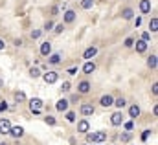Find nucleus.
<instances>
[{"mask_svg": "<svg viewBox=\"0 0 158 145\" xmlns=\"http://www.w3.org/2000/svg\"><path fill=\"white\" fill-rule=\"evenodd\" d=\"M105 140H107V132H105V130L86 132V142H88V143H103Z\"/></svg>", "mask_w": 158, "mask_h": 145, "instance_id": "1", "label": "nucleus"}, {"mask_svg": "<svg viewBox=\"0 0 158 145\" xmlns=\"http://www.w3.org/2000/svg\"><path fill=\"white\" fill-rule=\"evenodd\" d=\"M42 107H44V103H42L40 97H33V99H30V110H31L33 114H40Z\"/></svg>", "mask_w": 158, "mask_h": 145, "instance_id": "2", "label": "nucleus"}, {"mask_svg": "<svg viewBox=\"0 0 158 145\" xmlns=\"http://www.w3.org/2000/svg\"><path fill=\"white\" fill-rule=\"evenodd\" d=\"M76 17H77V13H76L74 9H68V11H64V17H63V24H72V22L76 20Z\"/></svg>", "mask_w": 158, "mask_h": 145, "instance_id": "3", "label": "nucleus"}, {"mask_svg": "<svg viewBox=\"0 0 158 145\" xmlns=\"http://www.w3.org/2000/svg\"><path fill=\"white\" fill-rule=\"evenodd\" d=\"M42 79H44L46 85H53V83H57L59 75H57V72H46L44 75H42Z\"/></svg>", "mask_w": 158, "mask_h": 145, "instance_id": "4", "label": "nucleus"}, {"mask_svg": "<svg viewBox=\"0 0 158 145\" xmlns=\"http://www.w3.org/2000/svg\"><path fill=\"white\" fill-rule=\"evenodd\" d=\"M79 110H81V114H83V116H92V114L96 112V107H94L92 103H83Z\"/></svg>", "mask_w": 158, "mask_h": 145, "instance_id": "5", "label": "nucleus"}, {"mask_svg": "<svg viewBox=\"0 0 158 145\" xmlns=\"http://www.w3.org/2000/svg\"><path fill=\"white\" fill-rule=\"evenodd\" d=\"M90 130V123H88V119H81L77 123V132H81V134H86Z\"/></svg>", "mask_w": 158, "mask_h": 145, "instance_id": "6", "label": "nucleus"}, {"mask_svg": "<svg viewBox=\"0 0 158 145\" xmlns=\"http://www.w3.org/2000/svg\"><path fill=\"white\" fill-rule=\"evenodd\" d=\"M110 123H112L114 127L123 125V114H121V112H114V114L110 116Z\"/></svg>", "mask_w": 158, "mask_h": 145, "instance_id": "7", "label": "nucleus"}, {"mask_svg": "<svg viewBox=\"0 0 158 145\" xmlns=\"http://www.w3.org/2000/svg\"><path fill=\"white\" fill-rule=\"evenodd\" d=\"M96 53H98V48H96V46H88V48L85 50V53H83V57H85L86 61H90L92 57H96Z\"/></svg>", "mask_w": 158, "mask_h": 145, "instance_id": "8", "label": "nucleus"}, {"mask_svg": "<svg viewBox=\"0 0 158 145\" xmlns=\"http://www.w3.org/2000/svg\"><path fill=\"white\" fill-rule=\"evenodd\" d=\"M99 103H101V107H105V109H107V107H112V105H114V97L109 96V94H107V96H101Z\"/></svg>", "mask_w": 158, "mask_h": 145, "instance_id": "9", "label": "nucleus"}, {"mask_svg": "<svg viewBox=\"0 0 158 145\" xmlns=\"http://www.w3.org/2000/svg\"><path fill=\"white\" fill-rule=\"evenodd\" d=\"M9 129H11V123H9V119L2 118V119H0V132H2V134H9Z\"/></svg>", "mask_w": 158, "mask_h": 145, "instance_id": "10", "label": "nucleus"}, {"mask_svg": "<svg viewBox=\"0 0 158 145\" xmlns=\"http://www.w3.org/2000/svg\"><path fill=\"white\" fill-rule=\"evenodd\" d=\"M90 86H92V85H90L88 81H81L77 85V92L79 94H88V92H90Z\"/></svg>", "mask_w": 158, "mask_h": 145, "instance_id": "11", "label": "nucleus"}, {"mask_svg": "<svg viewBox=\"0 0 158 145\" xmlns=\"http://www.w3.org/2000/svg\"><path fill=\"white\" fill-rule=\"evenodd\" d=\"M9 134H11L13 138H22V136H24V129L19 127V125H17V127H11V129H9Z\"/></svg>", "mask_w": 158, "mask_h": 145, "instance_id": "12", "label": "nucleus"}, {"mask_svg": "<svg viewBox=\"0 0 158 145\" xmlns=\"http://www.w3.org/2000/svg\"><path fill=\"white\" fill-rule=\"evenodd\" d=\"M134 48H136V52H138V53H143V52L147 50V42H145V40H142V39H140V40H134Z\"/></svg>", "mask_w": 158, "mask_h": 145, "instance_id": "13", "label": "nucleus"}, {"mask_svg": "<svg viewBox=\"0 0 158 145\" xmlns=\"http://www.w3.org/2000/svg\"><path fill=\"white\" fill-rule=\"evenodd\" d=\"M50 53H52V44L50 42H42L40 44V55L42 57H48Z\"/></svg>", "mask_w": 158, "mask_h": 145, "instance_id": "14", "label": "nucleus"}, {"mask_svg": "<svg viewBox=\"0 0 158 145\" xmlns=\"http://www.w3.org/2000/svg\"><path fill=\"white\" fill-rule=\"evenodd\" d=\"M94 72H96V64H94L92 61H86V63L83 64V73H88V75H90V73H94Z\"/></svg>", "mask_w": 158, "mask_h": 145, "instance_id": "15", "label": "nucleus"}, {"mask_svg": "<svg viewBox=\"0 0 158 145\" xmlns=\"http://www.w3.org/2000/svg\"><path fill=\"white\" fill-rule=\"evenodd\" d=\"M140 114H142V110H140V107H138V105H131V107H129V116H131L132 119H136Z\"/></svg>", "mask_w": 158, "mask_h": 145, "instance_id": "16", "label": "nucleus"}, {"mask_svg": "<svg viewBox=\"0 0 158 145\" xmlns=\"http://www.w3.org/2000/svg\"><path fill=\"white\" fill-rule=\"evenodd\" d=\"M140 11L142 13H151V0H140Z\"/></svg>", "mask_w": 158, "mask_h": 145, "instance_id": "17", "label": "nucleus"}, {"mask_svg": "<svg viewBox=\"0 0 158 145\" xmlns=\"http://www.w3.org/2000/svg\"><path fill=\"white\" fill-rule=\"evenodd\" d=\"M55 109L59 110V112H66L68 110V99H61V101H57V105H55Z\"/></svg>", "mask_w": 158, "mask_h": 145, "instance_id": "18", "label": "nucleus"}, {"mask_svg": "<svg viewBox=\"0 0 158 145\" xmlns=\"http://www.w3.org/2000/svg\"><path fill=\"white\" fill-rule=\"evenodd\" d=\"M121 17H123L125 20H131V19H134V11H132L131 7H125V9L121 11Z\"/></svg>", "mask_w": 158, "mask_h": 145, "instance_id": "19", "label": "nucleus"}, {"mask_svg": "<svg viewBox=\"0 0 158 145\" xmlns=\"http://www.w3.org/2000/svg\"><path fill=\"white\" fill-rule=\"evenodd\" d=\"M48 57H50V59H48L50 64H59V63H61V53H50Z\"/></svg>", "mask_w": 158, "mask_h": 145, "instance_id": "20", "label": "nucleus"}, {"mask_svg": "<svg viewBox=\"0 0 158 145\" xmlns=\"http://www.w3.org/2000/svg\"><path fill=\"white\" fill-rule=\"evenodd\" d=\"M147 66H149L151 70H155V68L158 66V59H156V55H155V53H153V55L147 59Z\"/></svg>", "mask_w": 158, "mask_h": 145, "instance_id": "21", "label": "nucleus"}, {"mask_svg": "<svg viewBox=\"0 0 158 145\" xmlns=\"http://www.w3.org/2000/svg\"><path fill=\"white\" fill-rule=\"evenodd\" d=\"M131 140H132V134H131L129 130L123 132V134H119V142H121V143H129Z\"/></svg>", "mask_w": 158, "mask_h": 145, "instance_id": "22", "label": "nucleus"}, {"mask_svg": "<svg viewBox=\"0 0 158 145\" xmlns=\"http://www.w3.org/2000/svg\"><path fill=\"white\" fill-rule=\"evenodd\" d=\"M149 30H151L153 33H156V30H158V19L156 17H153V19L149 20Z\"/></svg>", "mask_w": 158, "mask_h": 145, "instance_id": "23", "label": "nucleus"}, {"mask_svg": "<svg viewBox=\"0 0 158 145\" xmlns=\"http://www.w3.org/2000/svg\"><path fill=\"white\" fill-rule=\"evenodd\" d=\"M15 101H17V103H22V101H26V94H24L22 90L15 92Z\"/></svg>", "mask_w": 158, "mask_h": 145, "instance_id": "24", "label": "nucleus"}, {"mask_svg": "<svg viewBox=\"0 0 158 145\" xmlns=\"http://www.w3.org/2000/svg\"><path fill=\"white\" fill-rule=\"evenodd\" d=\"M114 105H116L118 109H123V107L127 105V101H125V97H118V99H114Z\"/></svg>", "mask_w": 158, "mask_h": 145, "instance_id": "25", "label": "nucleus"}, {"mask_svg": "<svg viewBox=\"0 0 158 145\" xmlns=\"http://www.w3.org/2000/svg\"><path fill=\"white\" fill-rule=\"evenodd\" d=\"M94 6V0H81V7L83 9H90Z\"/></svg>", "mask_w": 158, "mask_h": 145, "instance_id": "26", "label": "nucleus"}, {"mask_svg": "<svg viewBox=\"0 0 158 145\" xmlns=\"http://www.w3.org/2000/svg\"><path fill=\"white\" fill-rule=\"evenodd\" d=\"M66 119H68L70 123H74V121H76V112H72V110H68V112H66Z\"/></svg>", "mask_w": 158, "mask_h": 145, "instance_id": "27", "label": "nucleus"}, {"mask_svg": "<svg viewBox=\"0 0 158 145\" xmlns=\"http://www.w3.org/2000/svg\"><path fill=\"white\" fill-rule=\"evenodd\" d=\"M61 90H63V92H70V90H72V85H70L68 81H64L63 86H61Z\"/></svg>", "mask_w": 158, "mask_h": 145, "instance_id": "28", "label": "nucleus"}, {"mask_svg": "<svg viewBox=\"0 0 158 145\" xmlns=\"http://www.w3.org/2000/svg\"><path fill=\"white\" fill-rule=\"evenodd\" d=\"M30 75L35 79V77H39V75H40V70H39V68H30Z\"/></svg>", "mask_w": 158, "mask_h": 145, "instance_id": "29", "label": "nucleus"}, {"mask_svg": "<svg viewBox=\"0 0 158 145\" xmlns=\"http://www.w3.org/2000/svg\"><path fill=\"white\" fill-rule=\"evenodd\" d=\"M123 44H125V48H131V46H134V39H132V37H129V39H125V42H123Z\"/></svg>", "mask_w": 158, "mask_h": 145, "instance_id": "30", "label": "nucleus"}, {"mask_svg": "<svg viewBox=\"0 0 158 145\" xmlns=\"http://www.w3.org/2000/svg\"><path fill=\"white\" fill-rule=\"evenodd\" d=\"M53 31H55V33H63V31H64V24H57V26L53 28Z\"/></svg>", "mask_w": 158, "mask_h": 145, "instance_id": "31", "label": "nucleus"}, {"mask_svg": "<svg viewBox=\"0 0 158 145\" xmlns=\"http://www.w3.org/2000/svg\"><path fill=\"white\" fill-rule=\"evenodd\" d=\"M44 121H46V125H55V118L53 116H46Z\"/></svg>", "mask_w": 158, "mask_h": 145, "instance_id": "32", "label": "nucleus"}, {"mask_svg": "<svg viewBox=\"0 0 158 145\" xmlns=\"http://www.w3.org/2000/svg\"><path fill=\"white\" fill-rule=\"evenodd\" d=\"M40 37V30H33L31 31V39H39Z\"/></svg>", "mask_w": 158, "mask_h": 145, "instance_id": "33", "label": "nucleus"}, {"mask_svg": "<svg viewBox=\"0 0 158 145\" xmlns=\"http://www.w3.org/2000/svg\"><path fill=\"white\" fill-rule=\"evenodd\" d=\"M149 39H151V33H149V31H145V33L142 35V40H145V42H149Z\"/></svg>", "mask_w": 158, "mask_h": 145, "instance_id": "34", "label": "nucleus"}, {"mask_svg": "<svg viewBox=\"0 0 158 145\" xmlns=\"http://www.w3.org/2000/svg\"><path fill=\"white\" fill-rule=\"evenodd\" d=\"M53 26H55V24H53V22L50 20V22H46V26H44V30H46V31H50V30H52Z\"/></svg>", "mask_w": 158, "mask_h": 145, "instance_id": "35", "label": "nucleus"}, {"mask_svg": "<svg viewBox=\"0 0 158 145\" xmlns=\"http://www.w3.org/2000/svg\"><path fill=\"white\" fill-rule=\"evenodd\" d=\"M68 73H70V75H76V73H77V68H76V66H72V68H68Z\"/></svg>", "mask_w": 158, "mask_h": 145, "instance_id": "36", "label": "nucleus"}, {"mask_svg": "<svg viewBox=\"0 0 158 145\" xmlns=\"http://www.w3.org/2000/svg\"><path fill=\"white\" fill-rule=\"evenodd\" d=\"M149 134H151V130H145V132H143V134H142V140H143V142H145V140H147V138H149Z\"/></svg>", "mask_w": 158, "mask_h": 145, "instance_id": "37", "label": "nucleus"}, {"mask_svg": "<svg viewBox=\"0 0 158 145\" xmlns=\"http://www.w3.org/2000/svg\"><path fill=\"white\" fill-rule=\"evenodd\" d=\"M151 90H153V94H155V96H156V94H158V85H156V83L153 85V88H151Z\"/></svg>", "mask_w": 158, "mask_h": 145, "instance_id": "38", "label": "nucleus"}, {"mask_svg": "<svg viewBox=\"0 0 158 145\" xmlns=\"http://www.w3.org/2000/svg\"><path fill=\"white\" fill-rule=\"evenodd\" d=\"M57 13H59V7H57V6H53V7H52V15H57Z\"/></svg>", "mask_w": 158, "mask_h": 145, "instance_id": "39", "label": "nucleus"}, {"mask_svg": "<svg viewBox=\"0 0 158 145\" xmlns=\"http://www.w3.org/2000/svg\"><path fill=\"white\" fill-rule=\"evenodd\" d=\"M132 127H134V125H132L131 121H129V123H125V129H127V130H132Z\"/></svg>", "mask_w": 158, "mask_h": 145, "instance_id": "40", "label": "nucleus"}, {"mask_svg": "<svg viewBox=\"0 0 158 145\" xmlns=\"http://www.w3.org/2000/svg\"><path fill=\"white\" fill-rule=\"evenodd\" d=\"M79 99H77V96H72V99H70V101H68V103H77Z\"/></svg>", "mask_w": 158, "mask_h": 145, "instance_id": "41", "label": "nucleus"}, {"mask_svg": "<svg viewBox=\"0 0 158 145\" xmlns=\"http://www.w3.org/2000/svg\"><path fill=\"white\" fill-rule=\"evenodd\" d=\"M15 46H22V39H17L15 40Z\"/></svg>", "mask_w": 158, "mask_h": 145, "instance_id": "42", "label": "nucleus"}, {"mask_svg": "<svg viewBox=\"0 0 158 145\" xmlns=\"http://www.w3.org/2000/svg\"><path fill=\"white\" fill-rule=\"evenodd\" d=\"M4 48H6V42H4V40H2V39H0V52H2V50H4Z\"/></svg>", "mask_w": 158, "mask_h": 145, "instance_id": "43", "label": "nucleus"}, {"mask_svg": "<svg viewBox=\"0 0 158 145\" xmlns=\"http://www.w3.org/2000/svg\"><path fill=\"white\" fill-rule=\"evenodd\" d=\"M7 109V103H0V110H6Z\"/></svg>", "mask_w": 158, "mask_h": 145, "instance_id": "44", "label": "nucleus"}, {"mask_svg": "<svg viewBox=\"0 0 158 145\" xmlns=\"http://www.w3.org/2000/svg\"><path fill=\"white\" fill-rule=\"evenodd\" d=\"M0 145H6V143H0Z\"/></svg>", "mask_w": 158, "mask_h": 145, "instance_id": "45", "label": "nucleus"}]
</instances>
